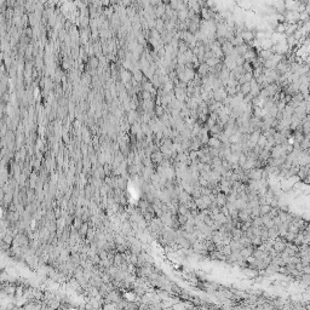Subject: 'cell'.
I'll return each mask as SVG.
<instances>
[{"label": "cell", "instance_id": "6da1fadb", "mask_svg": "<svg viewBox=\"0 0 310 310\" xmlns=\"http://www.w3.org/2000/svg\"><path fill=\"white\" fill-rule=\"evenodd\" d=\"M228 97H229V96H228V93H227L224 86H223V87H219V89H217V90L213 91V98H214L216 102L223 103Z\"/></svg>", "mask_w": 310, "mask_h": 310}, {"label": "cell", "instance_id": "3957f363", "mask_svg": "<svg viewBox=\"0 0 310 310\" xmlns=\"http://www.w3.org/2000/svg\"><path fill=\"white\" fill-rule=\"evenodd\" d=\"M216 202H217V205L218 207H225V205L228 204V199H227V194H224V193H218L217 195H216Z\"/></svg>", "mask_w": 310, "mask_h": 310}, {"label": "cell", "instance_id": "52a82bcc", "mask_svg": "<svg viewBox=\"0 0 310 310\" xmlns=\"http://www.w3.org/2000/svg\"><path fill=\"white\" fill-rule=\"evenodd\" d=\"M272 205H268V204H264V205H261L259 206V213H261V216H265V214H268L270 211H272Z\"/></svg>", "mask_w": 310, "mask_h": 310}, {"label": "cell", "instance_id": "8fae6325", "mask_svg": "<svg viewBox=\"0 0 310 310\" xmlns=\"http://www.w3.org/2000/svg\"><path fill=\"white\" fill-rule=\"evenodd\" d=\"M235 62H236V66H238V67H242V66L246 63V61H245V58H243L242 56H239V57L235 60Z\"/></svg>", "mask_w": 310, "mask_h": 310}, {"label": "cell", "instance_id": "277c9868", "mask_svg": "<svg viewBox=\"0 0 310 310\" xmlns=\"http://www.w3.org/2000/svg\"><path fill=\"white\" fill-rule=\"evenodd\" d=\"M207 145L210 147V148H214V149H221L222 147H223V143L218 139V138L216 137V136H213V137H210L208 139V143H207Z\"/></svg>", "mask_w": 310, "mask_h": 310}, {"label": "cell", "instance_id": "9c48e42d", "mask_svg": "<svg viewBox=\"0 0 310 310\" xmlns=\"http://www.w3.org/2000/svg\"><path fill=\"white\" fill-rule=\"evenodd\" d=\"M87 62L91 64V68H97V66H98V60H97L96 57H91V58H89V60H87Z\"/></svg>", "mask_w": 310, "mask_h": 310}, {"label": "cell", "instance_id": "8992f818", "mask_svg": "<svg viewBox=\"0 0 310 310\" xmlns=\"http://www.w3.org/2000/svg\"><path fill=\"white\" fill-rule=\"evenodd\" d=\"M240 93H241L243 97L251 93V82H245V84H242L241 86H240Z\"/></svg>", "mask_w": 310, "mask_h": 310}, {"label": "cell", "instance_id": "30bf717a", "mask_svg": "<svg viewBox=\"0 0 310 310\" xmlns=\"http://www.w3.org/2000/svg\"><path fill=\"white\" fill-rule=\"evenodd\" d=\"M87 230H89V224H87V223L85 222V223L82 224V227L80 228V230H79L78 233H80V235H82V236H84V235H85V234L87 233Z\"/></svg>", "mask_w": 310, "mask_h": 310}, {"label": "cell", "instance_id": "ba28073f", "mask_svg": "<svg viewBox=\"0 0 310 310\" xmlns=\"http://www.w3.org/2000/svg\"><path fill=\"white\" fill-rule=\"evenodd\" d=\"M267 143H268V139H267V137L262 133L261 135V137H259V139H258V143H257V145L259 147V148H262V149H264L265 148V145H267Z\"/></svg>", "mask_w": 310, "mask_h": 310}, {"label": "cell", "instance_id": "7a4b0ae2", "mask_svg": "<svg viewBox=\"0 0 310 310\" xmlns=\"http://www.w3.org/2000/svg\"><path fill=\"white\" fill-rule=\"evenodd\" d=\"M286 248H287V241L283 238H277V239L274 240L273 250L275 251L276 253H282Z\"/></svg>", "mask_w": 310, "mask_h": 310}, {"label": "cell", "instance_id": "5b68a950", "mask_svg": "<svg viewBox=\"0 0 310 310\" xmlns=\"http://www.w3.org/2000/svg\"><path fill=\"white\" fill-rule=\"evenodd\" d=\"M241 36H242V39H243V41H245V42H251L252 40H254L256 34H254L251 29H246V31H243V32L241 33Z\"/></svg>", "mask_w": 310, "mask_h": 310}]
</instances>
